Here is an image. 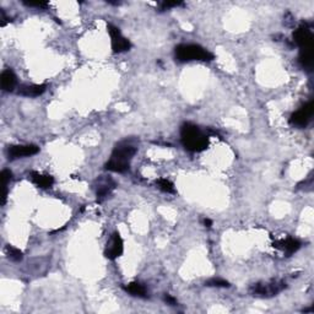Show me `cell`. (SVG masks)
<instances>
[{
  "mask_svg": "<svg viewBox=\"0 0 314 314\" xmlns=\"http://www.w3.org/2000/svg\"><path fill=\"white\" fill-rule=\"evenodd\" d=\"M136 154V147L129 141H122L114 147L111 158L106 163V170L117 172V173H124L129 170L131 158Z\"/></svg>",
  "mask_w": 314,
  "mask_h": 314,
  "instance_id": "obj_1",
  "label": "cell"
},
{
  "mask_svg": "<svg viewBox=\"0 0 314 314\" xmlns=\"http://www.w3.org/2000/svg\"><path fill=\"white\" fill-rule=\"evenodd\" d=\"M181 140L188 151L200 152L208 149L209 138L197 125L184 123L181 128Z\"/></svg>",
  "mask_w": 314,
  "mask_h": 314,
  "instance_id": "obj_2",
  "label": "cell"
},
{
  "mask_svg": "<svg viewBox=\"0 0 314 314\" xmlns=\"http://www.w3.org/2000/svg\"><path fill=\"white\" fill-rule=\"evenodd\" d=\"M174 57L181 63L192 60L210 61L214 59V54L199 44H179L174 49Z\"/></svg>",
  "mask_w": 314,
  "mask_h": 314,
  "instance_id": "obj_3",
  "label": "cell"
},
{
  "mask_svg": "<svg viewBox=\"0 0 314 314\" xmlns=\"http://www.w3.org/2000/svg\"><path fill=\"white\" fill-rule=\"evenodd\" d=\"M286 289V284L280 280L269 281V283H258L254 284L249 289L252 296L256 297H273L280 294L281 291Z\"/></svg>",
  "mask_w": 314,
  "mask_h": 314,
  "instance_id": "obj_4",
  "label": "cell"
},
{
  "mask_svg": "<svg viewBox=\"0 0 314 314\" xmlns=\"http://www.w3.org/2000/svg\"><path fill=\"white\" fill-rule=\"evenodd\" d=\"M294 41L301 48V52H313V33L306 25L294 32Z\"/></svg>",
  "mask_w": 314,
  "mask_h": 314,
  "instance_id": "obj_5",
  "label": "cell"
},
{
  "mask_svg": "<svg viewBox=\"0 0 314 314\" xmlns=\"http://www.w3.org/2000/svg\"><path fill=\"white\" fill-rule=\"evenodd\" d=\"M314 113V107H313V102H308L305 106H302L299 111L295 112L294 114L290 118V123L295 127L299 128H305L307 127L308 123L311 122Z\"/></svg>",
  "mask_w": 314,
  "mask_h": 314,
  "instance_id": "obj_6",
  "label": "cell"
},
{
  "mask_svg": "<svg viewBox=\"0 0 314 314\" xmlns=\"http://www.w3.org/2000/svg\"><path fill=\"white\" fill-rule=\"evenodd\" d=\"M108 32L112 39V49H113L114 53L127 52V50L130 49V47H131L130 42H129L128 39L125 38L122 33H120L119 28L109 23Z\"/></svg>",
  "mask_w": 314,
  "mask_h": 314,
  "instance_id": "obj_7",
  "label": "cell"
},
{
  "mask_svg": "<svg viewBox=\"0 0 314 314\" xmlns=\"http://www.w3.org/2000/svg\"><path fill=\"white\" fill-rule=\"evenodd\" d=\"M39 147L36 145H11L7 147L6 155L9 160H17V158L33 156L38 154Z\"/></svg>",
  "mask_w": 314,
  "mask_h": 314,
  "instance_id": "obj_8",
  "label": "cell"
},
{
  "mask_svg": "<svg viewBox=\"0 0 314 314\" xmlns=\"http://www.w3.org/2000/svg\"><path fill=\"white\" fill-rule=\"evenodd\" d=\"M123 251H124V243H123L122 237H120L119 233L114 232L113 235H112L109 242L107 243L104 256H106V258H108V259L114 260L122 256Z\"/></svg>",
  "mask_w": 314,
  "mask_h": 314,
  "instance_id": "obj_9",
  "label": "cell"
},
{
  "mask_svg": "<svg viewBox=\"0 0 314 314\" xmlns=\"http://www.w3.org/2000/svg\"><path fill=\"white\" fill-rule=\"evenodd\" d=\"M45 88H47V85L44 84L41 85L23 84L18 86L17 93L20 96H25V97H38L42 93H44Z\"/></svg>",
  "mask_w": 314,
  "mask_h": 314,
  "instance_id": "obj_10",
  "label": "cell"
},
{
  "mask_svg": "<svg viewBox=\"0 0 314 314\" xmlns=\"http://www.w3.org/2000/svg\"><path fill=\"white\" fill-rule=\"evenodd\" d=\"M115 183L112 181L111 178H98L97 179V186H96V195H97V199L102 200L104 198L108 197L111 194L112 190L114 189Z\"/></svg>",
  "mask_w": 314,
  "mask_h": 314,
  "instance_id": "obj_11",
  "label": "cell"
},
{
  "mask_svg": "<svg viewBox=\"0 0 314 314\" xmlns=\"http://www.w3.org/2000/svg\"><path fill=\"white\" fill-rule=\"evenodd\" d=\"M0 82H1V88L5 92H11L15 90L16 85H17V77H16L15 72L11 69H6L1 72L0 76Z\"/></svg>",
  "mask_w": 314,
  "mask_h": 314,
  "instance_id": "obj_12",
  "label": "cell"
},
{
  "mask_svg": "<svg viewBox=\"0 0 314 314\" xmlns=\"http://www.w3.org/2000/svg\"><path fill=\"white\" fill-rule=\"evenodd\" d=\"M274 247L280 251L285 252L286 254H294L295 252H297L301 248V243L295 238H286V240L278 241V242L274 243Z\"/></svg>",
  "mask_w": 314,
  "mask_h": 314,
  "instance_id": "obj_13",
  "label": "cell"
},
{
  "mask_svg": "<svg viewBox=\"0 0 314 314\" xmlns=\"http://www.w3.org/2000/svg\"><path fill=\"white\" fill-rule=\"evenodd\" d=\"M29 178H31V181L37 187L43 188V189L50 188L54 184V178L52 176H49V174H41L38 172H31L29 173Z\"/></svg>",
  "mask_w": 314,
  "mask_h": 314,
  "instance_id": "obj_14",
  "label": "cell"
},
{
  "mask_svg": "<svg viewBox=\"0 0 314 314\" xmlns=\"http://www.w3.org/2000/svg\"><path fill=\"white\" fill-rule=\"evenodd\" d=\"M124 290L130 294L131 296H136V297H146L147 296V291L145 289L144 285L139 283H130L129 285L124 286Z\"/></svg>",
  "mask_w": 314,
  "mask_h": 314,
  "instance_id": "obj_15",
  "label": "cell"
},
{
  "mask_svg": "<svg viewBox=\"0 0 314 314\" xmlns=\"http://www.w3.org/2000/svg\"><path fill=\"white\" fill-rule=\"evenodd\" d=\"M158 188H160L162 192L167 193V194H174L176 193V189H174V186L173 183H172L171 181H168V179L166 178H160L158 181L156 182Z\"/></svg>",
  "mask_w": 314,
  "mask_h": 314,
  "instance_id": "obj_16",
  "label": "cell"
},
{
  "mask_svg": "<svg viewBox=\"0 0 314 314\" xmlns=\"http://www.w3.org/2000/svg\"><path fill=\"white\" fill-rule=\"evenodd\" d=\"M6 254H7V258H9L10 260H12V262H21L22 260V252L20 251V249L15 248V247L12 246H6Z\"/></svg>",
  "mask_w": 314,
  "mask_h": 314,
  "instance_id": "obj_17",
  "label": "cell"
},
{
  "mask_svg": "<svg viewBox=\"0 0 314 314\" xmlns=\"http://www.w3.org/2000/svg\"><path fill=\"white\" fill-rule=\"evenodd\" d=\"M205 286H209V287H230V284L227 283L226 280H224V279L215 278V279H210L209 281H206Z\"/></svg>",
  "mask_w": 314,
  "mask_h": 314,
  "instance_id": "obj_18",
  "label": "cell"
},
{
  "mask_svg": "<svg viewBox=\"0 0 314 314\" xmlns=\"http://www.w3.org/2000/svg\"><path fill=\"white\" fill-rule=\"evenodd\" d=\"M12 177V173L10 172L9 170H4L1 172V179H2V187H4V189H7V183H9V181L11 179Z\"/></svg>",
  "mask_w": 314,
  "mask_h": 314,
  "instance_id": "obj_19",
  "label": "cell"
},
{
  "mask_svg": "<svg viewBox=\"0 0 314 314\" xmlns=\"http://www.w3.org/2000/svg\"><path fill=\"white\" fill-rule=\"evenodd\" d=\"M22 4L29 7H47L48 6L47 1H22Z\"/></svg>",
  "mask_w": 314,
  "mask_h": 314,
  "instance_id": "obj_20",
  "label": "cell"
},
{
  "mask_svg": "<svg viewBox=\"0 0 314 314\" xmlns=\"http://www.w3.org/2000/svg\"><path fill=\"white\" fill-rule=\"evenodd\" d=\"M182 2L181 1H163L161 4V10H167L171 9V7H177V6H181Z\"/></svg>",
  "mask_w": 314,
  "mask_h": 314,
  "instance_id": "obj_21",
  "label": "cell"
},
{
  "mask_svg": "<svg viewBox=\"0 0 314 314\" xmlns=\"http://www.w3.org/2000/svg\"><path fill=\"white\" fill-rule=\"evenodd\" d=\"M163 301H165L167 305H171V306H174L177 303L176 299H173V297L170 296V295H165V297H163Z\"/></svg>",
  "mask_w": 314,
  "mask_h": 314,
  "instance_id": "obj_22",
  "label": "cell"
},
{
  "mask_svg": "<svg viewBox=\"0 0 314 314\" xmlns=\"http://www.w3.org/2000/svg\"><path fill=\"white\" fill-rule=\"evenodd\" d=\"M203 224H204V226H205V227H211V226H213V221H211V220H209V219H204L203 220Z\"/></svg>",
  "mask_w": 314,
  "mask_h": 314,
  "instance_id": "obj_23",
  "label": "cell"
}]
</instances>
